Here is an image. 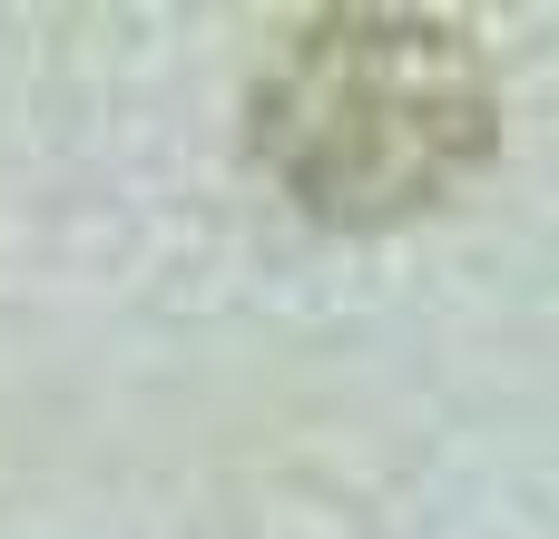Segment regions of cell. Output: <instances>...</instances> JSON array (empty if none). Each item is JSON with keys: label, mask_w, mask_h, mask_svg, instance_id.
<instances>
[{"label": "cell", "mask_w": 559, "mask_h": 539, "mask_svg": "<svg viewBox=\"0 0 559 539\" xmlns=\"http://www.w3.org/2000/svg\"><path fill=\"white\" fill-rule=\"evenodd\" d=\"M255 167L344 236L452 206L501 147V88L462 20L403 0L295 10L246 88Z\"/></svg>", "instance_id": "1"}]
</instances>
